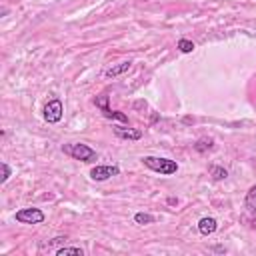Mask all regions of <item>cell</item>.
Wrapping results in <instances>:
<instances>
[{
	"label": "cell",
	"mask_w": 256,
	"mask_h": 256,
	"mask_svg": "<svg viewBox=\"0 0 256 256\" xmlns=\"http://www.w3.org/2000/svg\"><path fill=\"white\" fill-rule=\"evenodd\" d=\"M62 152L68 154V156L74 158V160H80V162H94V160H98L96 150L90 148V146L84 144V142H70V144H64V146H62Z\"/></svg>",
	"instance_id": "obj_1"
},
{
	"label": "cell",
	"mask_w": 256,
	"mask_h": 256,
	"mask_svg": "<svg viewBox=\"0 0 256 256\" xmlns=\"http://www.w3.org/2000/svg\"><path fill=\"white\" fill-rule=\"evenodd\" d=\"M142 164L162 176H170V174H176L178 172V164L176 160H170V158H160V156H144L142 158Z\"/></svg>",
	"instance_id": "obj_2"
},
{
	"label": "cell",
	"mask_w": 256,
	"mask_h": 256,
	"mask_svg": "<svg viewBox=\"0 0 256 256\" xmlns=\"http://www.w3.org/2000/svg\"><path fill=\"white\" fill-rule=\"evenodd\" d=\"M108 92H102L100 96H96L94 98V104H96V108H100L102 110V114L106 116V118H112V120H120V122H128V116L124 114V112H120V110H112L110 106H108Z\"/></svg>",
	"instance_id": "obj_3"
},
{
	"label": "cell",
	"mask_w": 256,
	"mask_h": 256,
	"mask_svg": "<svg viewBox=\"0 0 256 256\" xmlns=\"http://www.w3.org/2000/svg\"><path fill=\"white\" fill-rule=\"evenodd\" d=\"M42 112H44V120H46L48 124H56V122H60L62 116H64L62 100H60V98H52L50 102H46V106H44Z\"/></svg>",
	"instance_id": "obj_4"
},
{
	"label": "cell",
	"mask_w": 256,
	"mask_h": 256,
	"mask_svg": "<svg viewBox=\"0 0 256 256\" xmlns=\"http://www.w3.org/2000/svg\"><path fill=\"white\" fill-rule=\"evenodd\" d=\"M14 218L20 224H42L46 216H44V212L40 208H22V210H18L14 214Z\"/></svg>",
	"instance_id": "obj_5"
},
{
	"label": "cell",
	"mask_w": 256,
	"mask_h": 256,
	"mask_svg": "<svg viewBox=\"0 0 256 256\" xmlns=\"http://www.w3.org/2000/svg\"><path fill=\"white\" fill-rule=\"evenodd\" d=\"M120 174V168L116 164H96L92 170H90V178L94 182H104L112 176H118Z\"/></svg>",
	"instance_id": "obj_6"
},
{
	"label": "cell",
	"mask_w": 256,
	"mask_h": 256,
	"mask_svg": "<svg viewBox=\"0 0 256 256\" xmlns=\"http://www.w3.org/2000/svg\"><path fill=\"white\" fill-rule=\"evenodd\" d=\"M112 128L118 138H124V140H140L142 138V130H138V128H124V126H112Z\"/></svg>",
	"instance_id": "obj_7"
},
{
	"label": "cell",
	"mask_w": 256,
	"mask_h": 256,
	"mask_svg": "<svg viewBox=\"0 0 256 256\" xmlns=\"http://www.w3.org/2000/svg\"><path fill=\"white\" fill-rule=\"evenodd\" d=\"M216 228H218V222H216V218H212V216H204V218H200V222H198V230H200L202 236L214 234Z\"/></svg>",
	"instance_id": "obj_8"
},
{
	"label": "cell",
	"mask_w": 256,
	"mask_h": 256,
	"mask_svg": "<svg viewBox=\"0 0 256 256\" xmlns=\"http://www.w3.org/2000/svg\"><path fill=\"white\" fill-rule=\"evenodd\" d=\"M130 66H132V60H124V62H120V64H116V66H112V68H108V70L104 72V76H106V78H116V76L128 72Z\"/></svg>",
	"instance_id": "obj_9"
},
{
	"label": "cell",
	"mask_w": 256,
	"mask_h": 256,
	"mask_svg": "<svg viewBox=\"0 0 256 256\" xmlns=\"http://www.w3.org/2000/svg\"><path fill=\"white\" fill-rule=\"evenodd\" d=\"M244 204H246V208H248L250 212H256V184L246 192V200H244Z\"/></svg>",
	"instance_id": "obj_10"
},
{
	"label": "cell",
	"mask_w": 256,
	"mask_h": 256,
	"mask_svg": "<svg viewBox=\"0 0 256 256\" xmlns=\"http://www.w3.org/2000/svg\"><path fill=\"white\" fill-rule=\"evenodd\" d=\"M154 216L152 214H148V212H136L134 214V222L136 224H140V226H146V224H154Z\"/></svg>",
	"instance_id": "obj_11"
},
{
	"label": "cell",
	"mask_w": 256,
	"mask_h": 256,
	"mask_svg": "<svg viewBox=\"0 0 256 256\" xmlns=\"http://www.w3.org/2000/svg\"><path fill=\"white\" fill-rule=\"evenodd\" d=\"M70 254H76V256H82L84 250L78 248V246H62L56 250V256H70Z\"/></svg>",
	"instance_id": "obj_12"
},
{
	"label": "cell",
	"mask_w": 256,
	"mask_h": 256,
	"mask_svg": "<svg viewBox=\"0 0 256 256\" xmlns=\"http://www.w3.org/2000/svg\"><path fill=\"white\" fill-rule=\"evenodd\" d=\"M194 148H196V152H206V150H210V148H212V138H200V140L194 144Z\"/></svg>",
	"instance_id": "obj_13"
},
{
	"label": "cell",
	"mask_w": 256,
	"mask_h": 256,
	"mask_svg": "<svg viewBox=\"0 0 256 256\" xmlns=\"http://www.w3.org/2000/svg\"><path fill=\"white\" fill-rule=\"evenodd\" d=\"M178 50L184 52V54H188V52L194 50V42H190L188 38H180V40H178Z\"/></svg>",
	"instance_id": "obj_14"
},
{
	"label": "cell",
	"mask_w": 256,
	"mask_h": 256,
	"mask_svg": "<svg viewBox=\"0 0 256 256\" xmlns=\"http://www.w3.org/2000/svg\"><path fill=\"white\" fill-rule=\"evenodd\" d=\"M210 174H212L216 180H224V178L228 176L226 168H222V166H212V168H210Z\"/></svg>",
	"instance_id": "obj_15"
},
{
	"label": "cell",
	"mask_w": 256,
	"mask_h": 256,
	"mask_svg": "<svg viewBox=\"0 0 256 256\" xmlns=\"http://www.w3.org/2000/svg\"><path fill=\"white\" fill-rule=\"evenodd\" d=\"M0 168H2V178H0V182L4 184V182H6L8 178H10V174H12V170H10V166H8L6 162H2V164H0Z\"/></svg>",
	"instance_id": "obj_16"
},
{
	"label": "cell",
	"mask_w": 256,
	"mask_h": 256,
	"mask_svg": "<svg viewBox=\"0 0 256 256\" xmlns=\"http://www.w3.org/2000/svg\"><path fill=\"white\" fill-rule=\"evenodd\" d=\"M134 108L136 110H142V108H146V102L144 100H138V102H134Z\"/></svg>",
	"instance_id": "obj_17"
}]
</instances>
